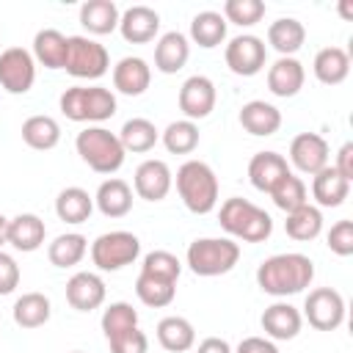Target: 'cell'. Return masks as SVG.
I'll return each mask as SVG.
<instances>
[{
    "instance_id": "37",
    "label": "cell",
    "mask_w": 353,
    "mask_h": 353,
    "mask_svg": "<svg viewBox=\"0 0 353 353\" xmlns=\"http://www.w3.org/2000/svg\"><path fill=\"white\" fill-rule=\"evenodd\" d=\"M119 141H121L124 152L138 154V152H149L160 141V132L149 119H130V121H124V127L119 132Z\"/></svg>"
},
{
    "instance_id": "35",
    "label": "cell",
    "mask_w": 353,
    "mask_h": 353,
    "mask_svg": "<svg viewBox=\"0 0 353 353\" xmlns=\"http://www.w3.org/2000/svg\"><path fill=\"white\" fill-rule=\"evenodd\" d=\"M284 232L292 237V240H314L320 232H323V212L312 204H303L292 212H287V221H284Z\"/></svg>"
},
{
    "instance_id": "4",
    "label": "cell",
    "mask_w": 353,
    "mask_h": 353,
    "mask_svg": "<svg viewBox=\"0 0 353 353\" xmlns=\"http://www.w3.org/2000/svg\"><path fill=\"white\" fill-rule=\"evenodd\" d=\"M74 149L83 157V163L97 174H116L124 165L127 154L119 135H113L105 127H85L83 132H77Z\"/></svg>"
},
{
    "instance_id": "46",
    "label": "cell",
    "mask_w": 353,
    "mask_h": 353,
    "mask_svg": "<svg viewBox=\"0 0 353 353\" xmlns=\"http://www.w3.org/2000/svg\"><path fill=\"white\" fill-rule=\"evenodd\" d=\"M19 287V265L11 254L0 251V295H11Z\"/></svg>"
},
{
    "instance_id": "34",
    "label": "cell",
    "mask_w": 353,
    "mask_h": 353,
    "mask_svg": "<svg viewBox=\"0 0 353 353\" xmlns=\"http://www.w3.org/2000/svg\"><path fill=\"white\" fill-rule=\"evenodd\" d=\"M190 39L204 47V50H212L218 47L223 39H226V19L223 14L218 11H199L190 22Z\"/></svg>"
},
{
    "instance_id": "24",
    "label": "cell",
    "mask_w": 353,
    "mask_h": 353,
    "mask_svg": "<svg viewBox=\"0 0 353 353\" xmlns=\"http://www.w3.org/2000/svg\"><path fill=\"white\" fill-rule=\"evenodd\" d=\"M240 124L251 135H273L281 127V113L265 99H251L240 108Z\"/></svg>"
},
{
    "instance_id": "47",
    "label": "cell",
    "mask_w": 353,
    "mask_h": 353,
    "mask_svg": "<svg viewBox=\"0 0 353 353\" xmlns=\"http://www.w3.org/2000/svg\"><path fill=\"white\" fill-rule=\"evenodd\" d=\"M237 353H279V347L265 336H245L237 345Z\"/></svg>"
},
{
    "instance_id": "21",
    "label": "cell",
    "mask_w": 353,
    "mask_h": 353,
    "mask_svg": "<svg viewBox=\"0 0 353 353\" xmlns=\"http://www.w3.org/2000/svg\"><path fill=\"white\" fill-rule=\"evenodd\" d=\"M94 204L99 207V212H102L105 218H124V215L132 210V188H130L124 179L110 176V179H105V182L97 188Z\"/></svg>"
},
{
    "instance_id": "3",
    "label": "cell",
    "mask_w": 353,
    "mask_h": 353,
    "mask_svg": "<svg viewBox=\"0 0 353 353\" xmlns=\"http://www.w3.org/2000/svg\"><path fill=\"white\" fill-rule=\"evenodd\" d=\"M218 221H221L223 232H229L232 237H237L243 243H262L273 232V218L262 207H256V204H251L248 199H240V196L226 199L221 204Z\"/></svg>"
},
{
    "instance_id": "22",
    "label": "cell",
    "mask_w": 353,
    "mask_h": 353,
    "mask_svg": "<svg viewBox=\"0 0 353 353\" xmlns=\"http://www.w3.org/2000/svg\"><path fill=\"white\" fill-rule=\"evenodd\" d=\"M301 325H303V317L292 303L279 301L262 312V331L270 339H295Z\"/></svg>"
},
{
    "instance_id": "39",
    "label": "cell",
    "mask_w": 353,
    "mask_h": 353,
    "mask_svg": "<svg viewBox=\"0 0 353 353\" xmlns=\"http://www.w3.org/2000/svg\"><path fill=\"white\" fill-rule=\"evenodd\" d=\"M163 146L171 154H190L199 146V127H196V121H188V119L171 121L163 130Z\"/></svg>"
},
{
    "instance_id": "41",
    "label": "cell",
    "mask_w": 353,
    "mask_h": 353,
    "mask_svg": "<svg viewBox=\"0 0 353 353\" xmlns=\"http://www.w3.org/2000/svg\"><path fill=\"white\" fill-rule=\"evenodd\" d=\"M130 328H138V312L132 309V303L116 301L102 312V331L108 339L121 331H130Z\"/></svg>"
},
{
    "instance_id": "44",
    "label": "cell",
    "mask_w": 353,
    "mask_h": 353,
    "mask_svg": "<svg viewBox=\"0 0 353 353\" xmlns=\"http://www.w3.org/2000/svg\"><path fill=\"white\" fill-rule=\"evenodd\" d=\"M328 248L336 254V256H350L353 254V221L342 218L336 221L331 229H328Z\"/></svg>"
},
{
    "instance_id": "51",
    "label": "cell",
    "mask_w": 353,
    "mask_h": 353,
    "mask_svg": "<svg viewBox=\"0 0 353 353\" xmlns=\"http://www.w3.org/2000/svg\"><path fill=\"white\" fill-rule=\"evenodd\" d=\"M72 353H83V350H72Z\"/></svg>"
},
{
    "instance_id": "29",
    "label": "cell",
    "mask_w": 353,
    "mask_h": 353,
    "mask_svg": "<svg viewBox=\"0 0 353 353\" xmlns=\"http://www.w3.org/2000/svg\"><path fill=\"white\" fill-rule=\"evenodd\" d=\"M157 342L168 353H185L196 345V328L190 325V320H185L179 314L163 317L157 323Z\"/></svg>"
},
{
    "instance_id": "26",
    "label": "cell",
    "mask_w": 353,
    "mask_h": 353,
    "mask_svg": "<svg viewBox=\"0 0 353 353\" xmlns=\"http://www.w3.org/2000/svg\"><path fill=\"white\" fill-rule=\"evenodd\" d=\"M69 50V36H63L55 28H44L33 39V61H39L47 69H63Z\"/></svg>"
},
{
    "instance_id": "49",
    "label": "cell",
    "mask_w": 353,
    "mask_h": 353,
    "mask_svg": "<svg viewBox=\"0 0 353 353\" xmlns=\"http://www.w3.org/2000/svg\"><path fill=\"white\" fill-rule=\"evenodd\" d=\"M196 353H232V347H229V342L221 339V336H207V339L199 342Z\"/></svg>"
},
{
    "instance_id": "32",
    "label": "cell",
    "mask_w": 353,
    "mask_h": 353,
    "mask_svg": "<svg viewBox=\"0 0 353 353\" xmlns=\"http://www.w3.org/2000/svg\"><path fill=\"white\" fill-rule=\"evenodd\" d=\"M22 141L30 146V149H39V152H47L52 146H58L61 141V127L52 116H30L22 121Z\"/></svg>"
},
{
    "instance_id": "50",
    "label": "cell",
    "mask_w": 353,
    "mask_h": 353,
    "mask_svg": "<svg viewBox=\"0 0 353 353\" xmlns=\"http://www.w3.org/2000/svg\"><path fill=\"white\" fill-rule=\"evenodd\" d=\"M6 237H8V218L0 215V245L6 243Z\"/></svg>"
},
{
    "instance_id": "14",
    "label": "cell",
    "mask_w": 353,
    "mask_h": 353,
    "mask_svg": "<svg viewBox=\"0 0 353 353\" xmlns=\"http://www.w3.org/2000/svg\"><path fill=\"white\" fill-rule=\"evenodd\" d=\"M171 168L163 163V160H143L138 168H135V176H132V185H135V193L146 201H160L168 196L171 190Z\"/></svg>"
},
{
    "instance_id": "15",
    "label": "cell",
    "mask_w": 353,
    "mask_h": 353,
    "mask_svg": "<svg viewBox=\"0 0 353 353\" xmlns=\"http://www.w3.org/2000/svg\"><path fill=\"white\" fill-rule=\"evenodd\" d=\"M66 301L77 312H94L105 301V281L91 270H80L66 281Z\"/></svg>"
},
{
    "instance_id": "19",
    "label": "cell",
    "mask_w": 353,
    "mask_h": 353,
    "mask_svg": "<svg viewBox=\"0 0 353 353\" xmlns=\"http://www.w3.org/2000/svg\"><path fill=\"white\" fill-rule=\"evenodd\" d=\"M190 58V44L185 39V33L179 30H171V33H163L157 47H154V69L163 72V74H176Z\"/></svg>"
},
{
    "instance_id": "2",
    "label": "cell",
    "mask_w": 353,
    "mask_h": 353,
    "mask_svg": "<svg viewBox=\"0 0 353 353\" xmlns=\"http://www.w3.org/2000/svg\"><path fill=\"white\" fill-rule=\"evenodd\" d=\"M176 190L182 204L196 215H207L218 204V176L204 160H188L179 165Z\"/></svg>"
},
{
    "instance_id": "6",
    "label": "cell",
    "mask_w": 353,
    "mask_h": 353,
    "mask_svg": "<svg viewBox=\"0 0 353 353\" xmlns=\"http://www.w3.org/2000/svg\"><path fill=\"white\" fill-rule=\"evenodd\" d=\"M61 113L69 121H108L116 113V97L102 85H72L61 94Z\"/></svg>"
},
{
    "instance_id": "10",
    "label": "cell",
    "mask_w": 353,
    "mask_h": 353,
    "mask_svg": "<svg viewBox=\"0 0 353 353\" xmlns=\"http://www.w3.org/2000/svg\"><path fill=\"white\" fill-rule=\"evenodd\" d=\"M36 80L33 52L22 47H8L0 52V85L8 94H28Z\"/></svg>"
},
{
    "instance_id": "23",
    "label": "cell",
    "mask_w": 353,
    "mask_h": 353,
    "mask_svg": "<svg viewBox=\"0 0 353 353\" xmlns=\"http://www.w3.org/2000/svg\"><path fill=\"white\" fill-rule=\"evenodd\" d=\"M44 234H47L44 221L39 215H33V212H22V215H17V218L8 221V237H6V243H11L17 251L30 254V251H36L44 243Z\"/></svg>"
},
{
    "instance_id": "30",
    "label": "cell",
    "mask_w": 353,
    "mask_h": 353,
    "mask_svg": "<svg viewBox=\"0 0 353 353\" xmlns=\"http://www.w3.org/2000/svg\"><path fill=\"white\" fill-rule=\"evenodd\" d=\"M303 39H306V28L292 17H281L268 28V44L276 52H281V58H292V52L303 47Z\"/></svg>"
},
{
    "instance_id": "25",
    "label": "cell",
    "mask_w": 353,
    "mask_h": 353,
    "mask_svg": "<svg viewBox=\"0 0 353 353\" xmlns=\"http://www.w3.org/2000/svg\"><path fill=\"white\" fill-rule=\"evenodd\" d=\"M347 193H350V182L339 176L334 165H325L312 176V196L320 207H339L347 199Z\"/></svg>"
},
{
    "instance_id": "1",
    "label": "cell",
    "mask_w": 353,
    "mask_h": 353,
    "mask_svg": "<svg viewBox=\"0 0 353 353\" xmlns=\"http://www.w3.org/2000/svg\"><path fill=\"white\" fill-rule=\"evenodd\" d=\"M314 279V262L306 254H276L256 268V284L262 292L287 298L303 292Z\"/></svg>"
},
{
    "instance_id": "20",
    "label": "cell",
    "mask_w": 353,
    "mask_h": 353,
    "mask_svg": "<svg viewBox=\"0 0 353 353\" xmlns=\"http://www.w3.org/2000/svg\"><path fill=\"white\" fill-rule=\"evenodd\" d=\"M303 80H306V72L298 58H279L268 69V88H270V94H276L281 99L295 97L303 88Z\"/></svg>"
},
{
    "instance_id": "43",
    "label": "cell",
    "mask_w": 353,
    "mask_h": 353,
    "mask_svg": "<svg viewBox=\"0 0 353 353\" xmlns=\"http://www.w3.org/2000/svg\"><path fill=\"white\" fill-rule=\"evenodd\" d=\"M141 273L154 276V279H165V281H176L179 273H182V265L171 251H149L143 256Z\"/></svg>"
},
{
    "instance_id": "5",
    "label": "cell",
    "mask_w": 353,
    "mask_h": 353,
    "mask_svg": "<svg viewBox=\"0 0 353 353\" xmlns=\"http://www.w3.org/2000/svg\"><path fill=\"white\" fill-rule=\"evenodd\" d=\"M240 259V245L229 237H199L188 245V265L196 276L212 279L229 273Z\"/></svg>"
},
{
    "instance_id": "17",
    "label": "cell",
    "mask_w": 353,
    "mask_h": 353,
    "mask_svg": "<svg viewBox=\"0 0 353 353\" xmlns=\"http://www.w3.org/2000/svg\"><path fill=\"white\" fill-rule=\"evenodd\" d=\"M287 174H290V165L279 152H256L248 163V179L262 193H270Z\"/></svg>"
},
{
    "instance_id": "48",
    "label": "cell",
    "mask_w": 353,
    "mask_h": 353,
    "mask_svg": "<svg viewBox=\"0 0 353 353\" xmlns=\"http://www.w3.org/2000/svg\"><path fill=\"white\" fill-rule=\"evenodd\" d=\"M334 168L339 171V176H345L347 182H353V143H342V149L336 152Z\"/></svg>"
},
{
    "instance_id": "12",
    "label": "cell",
    "mask_w": 353,
    "mask_h": 353,
    "mask_svg": "<svg viewBox=\"0 0 353 353\" xmlns=\"http://www.w3.org/2000/svg\"><path fill=\"white\" fill-rule=\"evenodd\" d=\"M215 108V83L204 74H193L179 88V110L188 121L207 119Z\"/></svg>"
},
{
    "instance_id": "40",
    "label": "cell",
    "mask_w": 353,
    "mask_h": 353,
    "mask_svg": "<svg viewBox=\"0 0 353 353\" xmlns=\"http://www.w3.org/2000/svg\"><path fill=\"white\" fill-rule=\"evenodd\" d=\"M270 199H273V204H276L279 210H284V212H292V210L309 204V201H306V185H303V179L295 176L292 171L270 190Z\"/></svg>"
},
{
    "instance_id": "36",
    "label": "cell",
    "mask_w": 353,
    "mask_h": 353,
    "mask_svg": "<svg viewBox=\"0 0 353 353\" xmlns=\"http://www.w3.org/2000/svg\"><path fill=\"white\" fill-rule=\"evenodd\" d=\"M85 248H88V240L77 232H66V234H58L50 248H47V256L55 268H72L77 265L83 256H85Z\"/></svg>"
},
{
    "instance_id": "16",
    "label": "cell",
    "mask_w": 353,
    "mask_h": 353,
    "mask_svg": "<svg viewBox=\"0 0 353 353\" xmlns=\"http://www.w3.org/2000/svg\"><path fill=\"white\" fill-rule=\"evenodd\" d=\"M119 30L124 36V41L130 44H146L157 36L160 30V14L149 6H130L121 19H119Z\"/></svg>"
},
{
    "instance_id": "38",
    "label": "cell",
    "mask_w": 353,
    "mask_h": 353,
    "mask_svg": "<svg viewBox=\"0 0 353 353\" xmlns=\"http://www.w3.org/2000/svg\"><path fill=\"white\" fill-rule=\"evenodd\" d=\"M135 295L141 303L152 306V309H163L174 301L176 295V281H165V279H154V276H146L141 273L138 281H135Z\"/></svg>"
},
{
    "instance_id": "7",
    "label": "cell",
    "mask_w": 353,
    "mask_h": 353,
    "mask_svg": "<svg viewBox=\"0 0 353 353\" xmlns=\"http://www.w3.org/2000/svg\"><path fill=\"white\" fill-rule=\"evenodd\" d=\"M108 66H110V55H108L105 44H99L88 36H69V50H66L63 69L72 77L97 80L108 72Z\"/></svg>"
},
{
    "instance_id": "28",
    "label": "cell",
    "mask_w": 353,
    "mask_h": 353,
    "mask_svg": "<svg viewBox=\"0 0 353 353\" xmlns=\"http://www.w3.org/2000/svg\"><path fill=\"white\" fill-rule=\"evenodd\" d=\"M314 77L325 85H339L347 80L350 74V55L342 50V47H323L317 55H314Z\"/></svg>"
},
{
    "instance_id": "18",
    "label": "cell",
    "mask_w": 353,
    "mask_h": 353,
    "mask_svg": "<svg viewBox=\"0 0 353 353\" xmlns=\"http://www.w3.org/2000/svg\"><path fill=\"white\" fill-rule=\"evenodd\" d=\"M152 83V69L143 58L127 55L113 66V85L127 97H141Z\"/></svg>"
},
{
    "instance_id": "11",
    "label": "cell",
    "mask_w": 353,
    "mask_h": 353,
    "mask_svg": "<svg viewBox=\"0 0 353 353\" xmlns=\"http://www.w3.org/2000/svg\"><path fill=\"white\" fill-rule=\"evenodd\" d=\"M226 66L240 74V77H254L262 72L265 66V58H268V50H265V41L259 36H251V33H243V36H234L229 44H226Z\"/></svg>"
},
{
    "instance_id": "27",
    "label": "cell",
    "mask_w": 353,
    "mask_h": 353,
    "mask_svg": "<svg viewBox=\"0 0 353 353\" xmlns=\"http://www.w3.org/2000/svg\"><path fill=\"white\" fill-rule=\"evenodd\" d=\"M119 19H121V14L113 0H88L80 8V25L94 36L113 33L119 28Z\"/></svg>"
},
{
    "instance_id": "33",
    "label": "cell",
    "mask_w": 353,
    "mask_h": 353,
    "mask_svg": "<svg viewBox=\"0 0 353 353\" xmlns=\"http://www.w3.org/2000/svg\"><path fill=\"white\" fill-rule=\"evenodd\" d=\"M50 298L44 292H25L14 303V323L19 328H39L50 320Z\"/></svg>"
},
{
    "instance_id": "42",
    "label": "cell",
    "mask_w": 353,
    "mask_h": 353,
    "mask_svg": "<svg viewBox=\"0 0 353 353\" xmlns=\"http://www.w3.org/2000/svg\"><path fill=\"white\" fill-rule=\"evenodd\" d=\"M265 17V3L262 0H226L223 3V19L234 22L240 28H251Z\"/></svg>"
},
{
    "instance_id": "8",
    "label": "cell",
    "mask_w": 353,
    "mask_h": 353,
    "mask_svg": "<svg viewBox=\"0 0 353 353\" xmlns=\"http://www.w3.org/2000/svg\"><path fill=\"white\" fill-rule=\"evenodd\" d=\"M141 254V240L132 232H105L91 243V259L99 270H121Z\"/></svg>"
},
{
    "instance_id": "31",
    "label": "cell",
    "mask_w": 353,
    "mask_h": 353,
    "mask_svg": "<svg viewBox=\"0 0 353 353\" xmlns=\"http://www.w3.org/2000/svg\"><path fill=\"white\" fill-rule=\"evenodd\" d=\"M55 212L66 223H85L94 212V199L88 196V190H83L77 185L63 188L55 199Z\"/></svg>"
},
{
    "instance_id": "45",
    "label": "cell",
    "mask_w": 353,
    "mask_h": 353,
    "mask_svg": "<svg viewBox=\"0 0 353 353\" xmlns=\"http://www.w3.org/2000/svg\"><path fill=\"white\" fill-rule=\"evenodd\" d=\"M108 345H110V353H146L149 350V339L141 328L121 331V334L110 336Z\"/></svg>"
},
{
    "instance_id": "13",
    "label": "cell",
    "mask_w": 353,
    "mask_h": 353,
    "mask_svg": "<svg viewBox=\"0 0 353 353\" xmlns=\"http://www.w3.org/2000/svg\"><path fill=\"white\" fill-rule=\"evenodd\" d=\"M290 160L301 174H317L328 165V143L317 132H301L290 143Z\"/></svg>"
},
{
    "instance_id": "9",
    "label": "cell",
    "mask_w": 353,
    "mask_h": 353,
    "mask_svg": "<svg viewBox=\"0 0 353 353\" xmlns=\"http://www.w3.org/2000/svg\"><path fill=\"white\" fill-rule=\"evenodd\" d=\"M303 314L317 331H336L345 323V298L331 287H317L303 301Z\"/></svg>"
}]
</instances>
